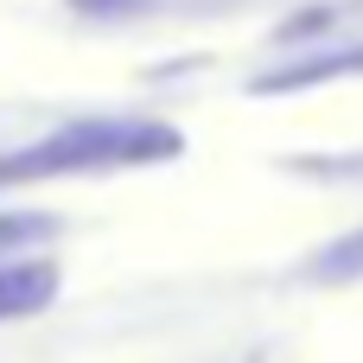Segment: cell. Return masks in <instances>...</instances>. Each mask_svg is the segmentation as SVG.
<instances>
[{
  "label": "cell",
  "mask_w": 363,
  "mask_h": 363,
  "mask_svg": "<svg viewBox=\"0 0 363 363\" xmlns=\"http://www.w3.org/2000/svg\"><path fill=\"white\" fill-rule=\"evenodd\" d=\"M185 140L160 121H70L64 134L0 160V185H19V179H51V172H102V166H153V160H172Z\"/></svg>",
  "instance_id": "obj_1"
},
{
  "label": "cell",
  "mask_w": 363,
  "mask_h": 363,
  "mask_svg": "<svg viewBox=\"0 0 363 363\" xmlns=\"http://www.w3.org/2000/svg\"><path fill=\"white\" fill-rule=\"evenodd\" d=\"M57 300L51 262H0V319H32Z\"/></svg>",
  "instance_id": "obj_2"
},
{
  "label": "cell",
  "mask_w": 363,
  "mask_h": 363,
  "mask_svg": "<svg viewBox=\"0 0 363 363\" xmlns=\"http://www.w3.org/2000/svg\"><path fill=\"white\" fill-rule=\"evenodd\" d=\"M319 281H345V274H363V230L357 236H345V242H332L325 255H319V268H313Z\"/></svg>",
  "instance_id": "obj_3"
},
{
  "label": "cell",
  "mask_w": 363,
  "mask_h": 363,
  "mask_svg": "<svg viewBox=\"0 0 363 363\" xmlns=\"http://www.w3.org/2000/svg\"><path fill=\"white\" fill-rule=\"evenodd\" d=\"M45 223H32V217H0V255L13 249V242H26V236H38Z\"/></svg>",
  "instance_id": "obj_4"
},
{
  "label": "cell",
  "mask_w": 363,
  "mask_h": 363,
  "mask_svg": "<svg viewBox=\"0 0 363 363\" xmlns=\"http://www.w3.org/2000/svg\"><path fill=\"white\" fill-rule=\"evenodd\" d=\"M357 57H363V51H357Z\"/></svg>",
  "instance_id": "obj_5"
}]
</instances>
